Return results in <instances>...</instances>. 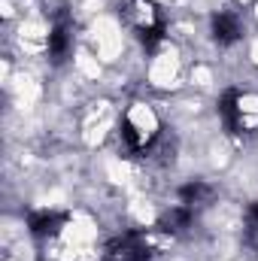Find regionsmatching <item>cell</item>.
Returning <instances> with one entry per match:
<instances>
[{
    "label": "cell",
    "instance_id": "cell-7",
    "mask_svg": "<svg viewBox=\"0 0 258 261\" xmlns=\"http://www.w3.org/2000/svg\"><path fill=\"white\" fill-rule=\"evenodd\" d=\"M179 197L186 200V203H210V197H213V189L210 186H203V182H189V186H183L179 189Z\"/></svg>",
    "mask_w": 258,
    "mask_h": 261
},
{
    "label": "cell",
    "instance_id": "cell-1",
    "mask_svg": "<svg viewBox=\"0 0 258 261\" xmlns=\"http://www.w3.org/2000/svg\"><path fill=\"white\" fill-rule=\"evenodd\" d=\"M110 258L113 261H149V249L140 240V234H125L110 243Z\"/></svg>",
    "mask_w": 258,
    "mask_h": 261
},
{
    "label": "cell",
    "instance_id": "cell-8",
    "mask_svg": "<svg viewBox=\"0 0 258 261\" xmlns=\"http://www.w3.org/2000/svg\"><path fill=\"white\" fill-rule=\"evenodd\" d=\"M161 40H164V24H161V21L140 28V43L146 46V52H155V49L161 46Z\"/></svg>",
    "mask_w": 258,
    "mask_h": 261
},
{
    "label": "cell",
    "instance_id": "cell-9",
    "mask_svg": "<svg viewBox=\"0 0 258 261\" xmlns=\"http://www.w3.org/2000/svg\"><path fill=\"white\" fill-rule=\"evenodd\" d=\"M122 137H125V143H128L131 152H143V149L149 146V140H146V137H143L137 128H134L131 122H122Z\"/></svg>",
    "mask_w": 258,
    "mask_h": 261
},
{
    "label": "cell",
    "instance_id": "cell-10",
    "mask_svg": "<svg viewBox=\"0 0 258 261\" xmlns=\"http://www.w3.org/2000/svg\"><path fill=\"white\" fill-rule=\"evenodd\" d=\"M249 222H252V228L258 231V203L252 206V210H249Z\"/></svg>",
    "mask_w": 258,
    "mask_h": 261
},
{
    "label": "cell",
    "instance_id": "cell-5",
    "mask_svg": "<svg viewBox=\"0 0 258 261\" xmlns=\"http://www.w3.org/2000/svg\"><path fill=\"white\" fill-rule=\"evenodd\" d=\"M189 222H192V213H189L186 206H173V210H167V213L158 219V228H161V231H170V234H176V231L189 228Z\"/></svg>",
    "mask_w": 258,
    "mask_h": 261
},
{
    "label": "cell",
    "instance_id": "cell-3",
    "mask_svg": "<svg viewBox=\"0 0 258 261\" xmlns=\"http://www.w3.org/2000/svg\"><path fill=\"white\" fill-rule=\"evenodd\" d=\"M213 40H216L219 46L237 43V40H240V21H237L234 15H228V12L213 15Z\"/></svg>",
    "mask_w": 258,
    "mask_h": 261
},
{
    "label": "cell",
    "instance_id": "cell-2",
    "mask_svg": "<svg viewBox=\"0 0 258 261\" xmlns=\"http://www.w3.org/2000/svg\"><path fill=\"white\" fill-rule=\"evenodd\" d=\"M64 222H67L64 213H49V210H43V213H34V216L28 219V228H31L34 237H55V234L64 228Z\"/></svg>",
    "mask_w": 258,
    "mask_h": 261
},
{
    "label": "cell",
    "instance_id": "cell-4",
    "mask_svg": "<svg viewBox=\"0 0 258 261\" xmlns=\"http://www.w3.org/2000/svg\"><path fill=\"white\" fill-rule=\"evenodd\" d=\"M219 113H222V119H225V125L231 134H240V94L231 88V91H225L222 94V100H219Z\"/></svg>",
    "mask_w": 258,
    "mask_h": 261
},
{
    "label": "cell",
    "instance_id": "cell-6",
    "mask_svg": "<svg viewBox=\"0 0 258 261\" xmlns=\"http://www.w3.org/2000/svg\"><path fill=\"white\" fill-rule=\"evenodd\" d=\"M67 49H70V34H67L64 21H58L55 31L49 34V55H52L55 61H61V58L67 55Z\"/></svg>",
    "mask_w": 258,
    "mask_h": 261
}]
</instances>
